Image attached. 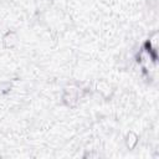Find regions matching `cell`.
<instances>
[{
	"label": "cell",
	"instance_id": "6da1fadb",
	"mask_svg": "<svg viewBox=\"0 0 159 159\" xmlns=\"http://www.w3.org/2000/svg\"><path fill=\"white\" fill-rule=\"evenodd\" d=\"M82 97V89L76 84H70L62 91V102L67 107H75Z\"/></svg>",
	"mask_w": 159,
	"mask_h": 159
},
{
	"label": "cell",
	"instance_id": "277c9868",
	"mask_svg": "<svg viewBox=\"0 0 159 159\" xmlns=\"http://www.w3.org/2000/svg\"><path fill=\"white\" fill-rule=\"evenodd\" d=\"M138 135L134 133V132H128L124 137V142H125V145L128 149H134L135 145L138 144Z\"/></svg>",
	"mask_w": 159,
	"mask_h": 159
},
{
	"label": "cell",
	"instance_id": "3957f363",
	"mask_svg": "<svg viewBox=\"0 0 159 159\" xmlns=\"http://www.w3.org/2000/svg\"><path fill=\"white\" fill-rule=\"evenodd\" d=\"M96 89H97L103 97H109V96L112 94V92H113V89H112V84L108 83L107 81H103V80L97 82V84H96Z\"/></svg>",
	"mask_w": 159,
	"mask_h": 159
},
{
	"label": "cell",
	"instance_id": "7a4b0ae2",
	"mask_svg": "<svg viewBox=\"0 0 159 159\" xmlns=\"http://www.w3.org/2000/svg\"><path fill=\"white\" fill-rule=\"evenodd\" d=\"M1 41H2V46H4L5 48L11 50V48H14V47L17 45L19 37H17V34H16L15 31L9 30V31L5 32V35L2 36V40H1Z\"/></svg>",
	"mask_w": 159,
	"mask_h": 159
}]
</instances>
